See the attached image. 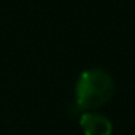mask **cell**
Returning <instances> with one entry per match:
<instances>
[{
	"mask_svg": "<svg viewBox=\"0 0 135 135\" xmlns=\"http://www.w3.org/2000/svg\"><path fill=\"white\" fill-rule=\"evenodd\" d=\"M114 92L113 78L102 69L84 70L75 88V107L78 111H92L105 105Z\"/></svg>",
	"mask_w": 135,
	"mask_h": 135,
	"instance_id": "6da1fadb",
	"label": "cell"
},
{
	"mask_svg": "<svg viewBox=\"0 0 135 135\" xmlns=\"http://www.w3.org/2000/svg\"><path fill=\"white\" fill-rule=\"evenodd\" d=\"M81 129L86 135H110L111 122L108 118L99 113H83L80 119Z\"/></svg>",
	"mask_w": 135,
	"mask_h": 135,
	"instance_id": "7a4b0ae2",
	"label": "cell"
}]
</instances>
